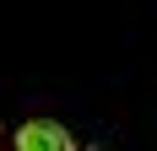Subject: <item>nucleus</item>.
Instances as JSON below:
<instances>
[{"label":"nucleus","mask_w":157,"mask_h":151,"mask_svg":"<svg viewBox=\"0 0 157 151\" xmlns=\"http://www.w3.org/2000/svg\"><path fill=\"white\" fill-rule=\"evenodd\" d=\"M16 151H76V140H71V130L54 124V119H27L16 130Z\"/></svg>","instance_id":"obj_1"}]
</instances>
